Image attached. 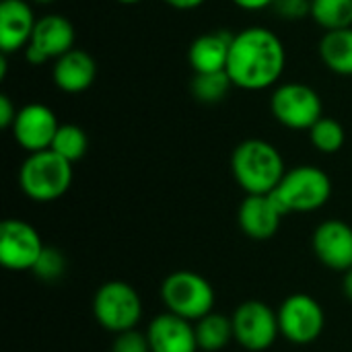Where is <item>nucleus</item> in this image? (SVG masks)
Segmentation results:
<instances>
[{
	"label": "nucleus",
	"mask_w": 352,
	"mask_h": 352,
	"mask_svg": "<svg viewBox=\"0 0 352 352\" xmlns=\"http://www.w3.org/2000/svg\"><path fill=\"white\" fill-rule=\"evenodd\" d=\"M235 340L252 352L266 351L280 334L278 314L262 301H245L233 314Z\"/></svg>",
	"instance_id": "8"
},
{
	"label": "nucleus",
	"mask_w": 352,
	"mask_h": 352,
	"mask_svg": "<svg viewBox=\"0 0 352 352\" xmlns=\"http://www.w3.org/2000/svg\"><path fill=\"white\" fill-rule=\"evenodd\" d=\"M231 171L245 194H270L287 173L278 148L262 138H248L235 146Z\"/></svg>",
	"instance_id": "2"
},
{
	"label": "nucleus",
	"mask_w": 352,
	"mask_h": 352,
	"mask_svg": "<svg viewBox=\"0 0 352 352\" xmlns=\"http://www.w3.org/2000/svg\"><path fill=\"white\" fill-rule=\"evenodd\" d=\"M43 243L39 233L21 219H8L0 227V262L8 270H33Z\"/></svg>",
	"instance_id": "11"
},
{
	"label": "nucleus",
	"mask_w": 352,
	"mask_h": 352,
	"mask_svg": "<svg viewBox=\"0 0 352 352\" xmlns=\"http://www.w3.org/2000/svg\"><path fill=\"white\" fill-rule=\"evenodd\" d=\"M29 2H33V4H52L56 0H29Z\"/></svg>",
	"instance_id": "33"
},
{
	"label": "nucleus",
	"mask_w": 352,
	"mask_h": 352,
	"mask_svg": "<svg viewBox=\"0 0 352 352\" xmlns=\"http://www.w3.org/2000/svg\"><path fill=\"white\" fill-rule=\"evenodd\" d=\"M233 35L235 33H229L225 29L198 35L190 43V50H188V60H190L194 74L227 70Z\"/></svg>",
	"instance_id": "17"
},
{
	"label": "nucleus",
	"mask_w": 352,
	"mask_h": 352,
	"mask_svg": "<svg viewBox=\"0 0 352 352\" xmlns=\"http://www.w3.org/2000/svg\"><path fill=\"white\" fill-rule=\"evenodd\" d=\"M287 66L283 39L268 27H245L233 35L227 74L233 87L262 91L274 87Z\"/></svg>",
	"instance_id": "1"
},
{
	"label": "nucleus",
	"mask_w": 352,
	"mask_h": 352,
	"mask_svg": "<svg viewBox=\"0 0 352 352\" xmlns=\"http://www.w3.org/2000/svg\"><path fill=\"white\" fill-rule=\"evenodd\" d=\"M283 214L311 212L322 208L332 196V182L326 171L314 165L289 169L274 192H270Z\"/></svg>",
	"instance_id": "3"
},
{
	"label": "nucleus",
	"mask_w": 352,
	"mask_h": 352,
	"mask_svg": "<svg viewBox=\"0 0 352 352\" xmlns=\"http://www.w3.org/2000/svg\"><path fill=\"white\" fill-rule=\"evenodd\" d=\"M322 99L318 91L303 82L278 85L270 99V111L278 124L291 130H311V126L324 118Z\"/></svg>",
	"instance_id": "7"
},
{
	"label": "nucleus",
	"mask_w": 352,
	"mask_h": 352,
	"mask_svg": "<svg viewBox=\"0 0 352 352\" xmlns=\"http://www.w3.org/2000/svg\"><path fill=\"white\" fill-rule=\"evenodd\" d=\"M270 8L283 21H301L311 16V0H274Z\"/></svg>",
	"instance_id": "26"
},
{
	"label": "nucleus",
	"mask_w": 352,
	"mask_h": 352,
	"mask_svg": "<svg viewBox=\"0 0 352 352\" xmlns=\"http://www.w3.org/2000/svg\"><path fill=\"white\" fill-rule=\"evenodd\" d=\"M116 2H120V4H140L144 0H116Z\"/></svg>",
	"instance_id": "32"
},
{
	"label": "nucleus",
	"mask_w": 352,
	"mask_h": 352,
	"mask_svg": "<svg viewBox=\"0 0 352 352\" xmlns=\"http://www.w3.org/2000/svg\"><path fill=\"white\" fill-rule=\"evenodd\" d=\"M87 146H89V138H87V134H85V130L80 126H76V124H60L50 148L54 153H58L62 159H66L70 163H76V161H80L85 157Z\"/></svg>",
	"instance_id": "23"
},
{
	"label": "nucleus",
	"mask_w": 352,
	"mask_h": 352,
	"mask_svg": "<svg viewBox=\"0 0 352 352\" xmlns=\"http://www.w3.org/2000/svg\"><path fill=\"white\" fill-rule=\"evenodd\" d=\"M163 2L173 6V8H177V10H192V8L202 6L206 0H163Z\"/></svg>",
	"instance_id": "30"
},
{
	"label": "nucleus",
	"mask_w": 352,
	"mask_h": 352,
	"mask_svg": "<svg viewBox=\"0 0 352 352\" xmlns=\"http://www.w3.org/2000/svg\"><path fill=\"white\" fill-rule=\"evenodd\" d=\"M161 299L169 314L188 322H198L212 311L214 291L204 276L190 270H177L163 280Z\"/></svg>",
	"instance_id": "5"
},
{
	"label": "nucleus",
	"mask_w": 352,
	"mask_h": 352,
	"mask_svg": "<svg viewBox=\"0 0 352 352\" xmlns=\"http://www.w3.org/2000/svg\"><path fill=\"white\" fill-rule=\"evenodd\" d=\"M37 19L29 0L0 2V52L10 56L25 50L33 37Z\"/></svg>",
	"instance_id": "14"
},
{
	"label": "nucleus",
	"mask_w": 352,
	"mask_h": 352,
	"mask_svg": "<svg viewBox=\"0 0 352 352\" xmlns=\"http://www.w3.org/2000/svg\"><path fill=\"white\" fill-rule=\"evenodd\" d=\"M276 314L280 334L293 344H309L318 340L324 330V309L309 295H291Z\"/></svg>",
	"instance_id": "9"
},
{
	"label": "nucleus",
	"mask_w": 352,
	"mask_h": 352,
	"mask_svg": "<svg viewBox=\"0 0 352 352\" xmlns=\"http://www.w3.org/2000/svg\"><path fill=\"white\" fill-rule=\"evenodd\" d=\"M64 270H66V258H64L62 252L56 250V248H43V252H41L37 264L33 266V272H35L39 278L50 280V283H52V280H58V278L64 274Z\"/></svg>",
	"instance_id": "25"
},
{
	"label": "nucleus",
	"mask_w": 352,
	"mask_h": 352,
	"mask_svg": "<svg viewBox=\"0 0 352 352\" xmlns=\"http://www.w3.org/2000/svg\"><path fill=\"white\" fill-rule=\"evenodd\" d=\"M19 184L31 200H58L72 184V163L62 159L52 148L31 153L21 165Z\"/></svg>",
	"instance_id": "4"
},
{
	"label": "nucleus",
	"mask_w": 352,
	"mask_h": 352,
	"mask_svg": "<svg viewBox=\"0 0 352 352\" xmlns=\"http://www.w3.org/2000/svg\"><path fill=\"white\" fill-rule=\"evenodd\" d=\"M111 352H151L148 336L134 330L116 334V340L111 344Z\"/></svg>",
	"instance_id": "27"
},
{
	"label": "nucleus",
	"mask_w": 352,
	"mask_h": 352,
	"mask_svg": "<svg viewBox=\"0 0 352 352\" xmlns=\"http://www.w3.org/2000/svg\"><path fill=\"white\" fill-rule=\"evenodd\" d=\"M93 314L99 326L113 334H122L134 330L140 322L142 301L132 285L124 280H109L95 293Z\"/></svg>",
	"instance_id": "6"
},
{
	"label": "nucleus",
	"mask_w": 352,
	"mask_h": 352,
	"mask_svg": "<svg viewBox=\"0 0 352 352\" xmlns=\"http://www.w3.org/2000/svg\"><path fill=\"white\" fill-rule=\"evenodd\" d=\"M19 109L12 105L8 95H0V126L2 128H12L14 118H16Z\"/></svg>",
	"instance_id": "28"
},
{
	"label": "nucleus",
	"mask_w": 352,
	"mask_h": 352,
	"mask_svg": "<svg viewBox=\"0 0 352 352\" xmlns=\"http://www.w3.org/2000/svg\"><path fill=\"white\" fill-rule=\"evenodd\" d=\"M274 0H233V4H237L243 10H262V8H270Z\"/></svg>",
	"instance_id": "29"
},
{
	"label": "nucleus",
	"mask_w": 352,
	"mask_h": 352,
	"mask_svg": "<svg viewBox=\"0 0 352 352\" xmlns=\"http://www.w3.org/2000/svg\"><path fill=\"white\" fill-rule=\"evenodd\" d=\"M58 128L60 124L56 120V113L47 105L27 103L19 109L10 130L14 140L31 155V153L47 151L54 142Z\"/></svg>",
	"instance_id": "12"
},
{
	"label": "nucleus",
	"mask_w": 352,
	"mask_h": 352,
	"mask_svg": "<svg viewBox=\"0 0 352 352\" xmlns=\"http://www.w3.org/2000/svg\"><path fill=\"white\" fill-rule=\"evenodd\" d=\"M54 82L64 93H82L87 91L97 76V64L91 54L85 50H70L60 56L54 64Z\"/></svg>",
	"instance_id": "18"
},
{
	"label": "nucleus",
	"mask_w": 352,
	"mask_h": 352,
	"mask_svg": "<svg viewBox=\"0 0 352 352\" xmlns=\"http://www.w3.org/2000/svg\"><path fill=\"white\" fill-rule=\"evenodd\" d=\"M194 330L198 349L204 352L223 351L231 342V338H235L233 320L217 311H210L208 316L194 322Z\"/></svg>",
	"instance_id": "20"
},
{
	"label": "nucleus",
	"mask_w": 352,
	"mask_h": 352,
	"mask_svg": "<svg viewBox=\"0 0 352 352\" xmlns=\"http://www.w3.org/2000/svg\"><path fill=\"white\" fill-rule=\"evenodd\" d=\"M231 87H233V82H231L227 70L194 74L192 82H190V91H192L194 99H198L200 103H208V105L223 101L229 95Z\"/></svg>",
	"instance_id": "22"
},
{
	"label": "nucleus",
	"mask_w": 352,
	"mask_h": 352,
	"mask_svg": "<svg viewBox=\"0 0 352 352\" xmlns=\"http://www.w3.org/2000/svg\"><path fill=\"white\" fill-rule=\"evenodd\" d=\"M342 293H344V297H346L349 301H352V268L344 272V278H342Z\"/></svg>",
	"instance_id": "31"
},
{
	"label": "nucleus",
	"mask_w": 352,
	"mask_h": 352,
	"mask_svg": "<svg viewBox=\"0 0 352 352\" xmlns=\"http://www.w3.org/2000/svg\"><path fill=\"white\" fill-rule=\"evenodd\" d=\"M74 27L62 14H45L37 19L33 37L25 47V60L33 66H41L47 60H58L60 56L74 50Z\"/></svg>",
	"instance_id": "10"
},
{
	"label": "nucleus",
	"mask_w": 352,
	"mask_h": 352,
	"mask_svg": "<svg viewBox=\"0 0 352 352\" xmlns=\"http://www.w3.org/2000/svg\"><path fill=\"white\" fill-rule=\"evenodd\" d=\"M320 58L328 70L352 76V27L326 31L320 41Z\"/></svg>",
	"instance_id": "19"
},
{
	"label": "nucleus",
	"mask_w": 352,
	"mask_h": 352,
	"mask_svg": "<svg viewBox=\"0 0 352 352\" xmlns=\"http://www.w3.org/2000/svg\"><path fill=\"white\" fill-rule=\"evenodd\" d=\"M309 140L320 153L332 155V153H338L344 146L346 134H344V128H342V124L338 120L320 118L309 130Z\"/></svg>",
	"instance_id": "24"
},
{
	"label": "nucleus",
	"mask_w": 352,
	"mask_h": 352,
	"mask_svg": "<svg viewBox=\"0 0 352 352\" xmlns=\"http://www.w3.org/2000/svg\"><path fill=\"white\" fill-rule=\"evenodd\" d=\"M311 19L326 31L352 27V0H311Z\"/></svg>",
	"instance_id": "21"
},
{
	"label": "nucleus",
	"mask_w": 352,
	"mask_h": 352,
	"mask_svg": "<svg viewBox=\"0 0 352 352\" xmlns=\"http://www.w3.org/2000/svg\"><path fill=\"white\" fill-rule=\"evenodd\" d=\"M314 252L318 260L336 272L352 268V227L332 219L322 223L314 233Z\"/></svg>",
	"instance_id": "13"
},
{
	"label": "nucleus",
	"mask_w": 352,
	"mask_h": 352,
	"mask_svg": "<svg viewBox=\"0 0 352 352\" xmlns=\"http://www.w3.org/2000/svg\"><path fill=\"white\" fill-rule=\"evenodd\" d=\"M148 344L151 352H196V330L194 324L175 316V314H161L148 324Z\"/></svg>",
	"instance_id": "16"
},
{
	"label": "nucleus",
	"mask_w": 352,
	"mask_h": 352,
	"mask_svg": "<svg viewBox=\"0 0 352 352\" xmlns=\"http://www.w3.org/2000/svg\"><path fill=\"white\" fill-rule=\"evenodd\" d=\"M283 217L285 214L276 206L272 194H248L237 214L241 231L256 241H266L274 237Z\"/></svg>",
	"instance_id": "15"
}]
</instances>
